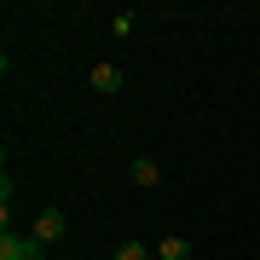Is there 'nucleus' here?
Segmentation results:
<instances>
[{
	"mask_svg": "<svg viewBox=\"0 0 260 260\" xmlns=\"http://www.w3.org/2000/svg\"><path fill=\"white\" fill-rule=\"evenodd\" d=\"M64 232H70L64 208H41V214H35V232H29V237H35V243H58Z\"/></svg>",
	"mask_w": 260,
	"mask_h": 260,
	"instance_id": "nucleus-1",
	"label": "nucleus"
},
{
	"mask_svg": "<svg viewBox=\"0 0 260 260\" xmlns=\"http://www.w3.org/2000/svg\"><path fill=\"white\" fill-rule=\"evenodd\" d=\"M0 260H47V243H35V237H0Z\"/></svg>",
	"mask_w": 260,
	"mask_h": 260,
	"instance_id": "nucleus-2",
	"label": "nucleus"
},
{
	"mask_svg": "<svg viewBox=\"0 0 260 260\" xmlns=\"http://www.w3.org/2000/svg\"><path fill=\"white\" fill-rule=\"evenodd\" d=\"M121 81H127L121 64H93L87 70V87H93V93H121Z\"/></svg>",
	"mask_w": 260,
	"mask_h": 260,
	"instance_id": "nucleus-3",
	"label": "nucleus"
},
{
	"mask_svg": "<svg viewBox=\"0 0 260 260\" xmlns=\"http://www.w3.org/2000/svg\"><path fill=\"white\" fill-rule=\"evenodd\" d=\"M127 179H133V185H156V179H162V162H156V156H133Z\"/></svg>",
	"mask_w": 260,
	"mask_h": 260,
	"instance_id": "nucleus-4",
	"label": "nucleus"
},
{
	"mask_svg": "<svg viewBox=\"0 0 260 260\" xmlns=\"http://www.w3.org/2000/svg\"><path fill=\"white\" fill-rule=\"evenodd\" d=\"M156 260H191V237H179V232L162 237V243H156Z\"/></svg>",
	"mask_w": 260,
	"mask_h": 260,
	"instance_id": "nucleus-5",
	"label": "nucleus"
},
{
	"mask_svg": "<svg viewBox=\"0 0 260 260\" xmlns=\"http://www.w3.org/2000/svg\"><path fill=\"white\" fill-rule=\"evenodd\" d=\"M116 260H150V243H139V237H127V243H121V249H116Z\"/></svg>",
	"mask_w": 260,
	"mask_h": 260,
	"instance_id": "nucleus-6",
	"label": "nucleus"
}]
</instances>
